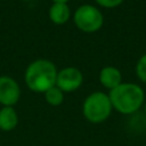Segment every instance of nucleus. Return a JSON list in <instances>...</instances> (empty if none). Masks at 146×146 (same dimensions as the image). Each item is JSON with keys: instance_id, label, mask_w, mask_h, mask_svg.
<instances>
[{"instance_id": "obj_11", "label": "nucleus", "mask_w": 146, "mask_h": 146, "mask_svg": "<svg viewBox=\"0 0 146 146\" xmlns=\"http://www.w3.org/2000/svg\"><path fill=\"white\" fill-rule=\"evenodd\" d=\"M136 74L138 79L146 83V54H144L136 64Z\"/></svg>"}, {"instance_id": "obj_12", "label": "nucleus", "mask_w": 146, "mask_h": 146, "mask_svg": "<svg viewBox=\"0 0 146 146\" xmlns=\"http://www.w3.org/2000/svg\"><path fill=\"white\" fill-rule=\"evenodd\" d=\"M97 5H99L100 7L103 8H108V9H112V8H116L119 7L124 0H95Z\"/></svg>"}, {"instance_id": "obj_6", "label": "nucleus", "mask_w": 146, "mask_h": 146, "mask_svg": "<svg viewBox=\"0 0 146 146\" xmlns=\"http://www.w3.org/2000/svg\"><path fill=\"white\" fill-rule=\"evenodd\" d=\"M21 98V88L17 81L9 75L0 76V104L14 106Z\"/></svg>"}, {"instance_id": "obj_10", "label": "nucleus", "mask_w": 146, "mask_h": 146, "mask_svg": "<svg viewBox=\"0 0 146 146\" xmlns=\"http://www.w3.org/2000/svg\"><path fill=\"white\" fill-rule=\"evenodd\" d=\"M44 99L51 106H59L64 102V91L54 86L44 92Z\"/></svg>"}, {"instance_id": "obj_2", "label": "nucleus", "mask_w": 146, "mask_h": 146, "mask_svg": "<svg viewBox=\"0 0 146 146\" xmlns=\"http://www.w3.org/2000/svg\"><path fill=\"white\" fill-rule=\"evenodd\" d=\"M112 107L121 114H132L137 112L145 100V92L139 84L122 82L108 94Z\"/></svg>"}, {"instance_id": "obj_9", "label": "nucleus", "mask_w": 146, "mask_h": 146, "mask_svg": "<svg viewBox=\"0 0 146 146\" xmlns=\"http://www.w3.org/2000/svg\"><path fill=\"white\" fill-rule=\"evenodd\" d=\"M18 124V115L13 106H2L0 108V130L11 131Z\"/></svg>"}, {"instance_id": "obj_5", "label": "nucleus", "mask_w": 146, "mask_h": 146, "mask_svg": "<svg viewBox=\"0 0 146 146\" xmlns=\"http://www.w3.org/2000/svg\"><path fill=\"white\" fill-rule=\"evenodd\" d=\"M82 82H83V74L76 67L68 66L58 71L57 73L56 86L64 92L75 91L81 87Z\"/></svg>"}, {"instance_id": "obj_1", "label": "nucleus", "mask_w": 146, "mask_h": 146, "mask_svg": "<svg viewBox=\"0 0 146 146\" xmlns=\"http://www.w3.org/2000/svg\"><path fill=\"white\" fill-rule=\"evenodd\" d=\"M57 73V67L51 60L39 58L30 63L26 67L24 80L29 89L44 94L48 89L56 86Z\"/></svg>"}, {"instance_id": "obj_8", "label": "nucleus", "mask_w": 146, "mask_h": 146, "mask_svg": "<svg viewBox=\"0 0 146 146\" xmlns=\"http://www.w3.org/2000/svg\"><path fill=\"white\" fill-rule=\"evenodd\" d=\"M49 19L55 25H64L68 22L71 17V10L67 3L63 2H52L49 8Z\"/></svg>"}, {"instance_id": "obj_4", "label": "nucleus", "mask_w": 146, "mask_h": 146, "mask_svg": "<svg viewBox=\"0 0 146 146\" xmlns=\"http://www.w3.org/2000/svg\"><path fill=\"white\" fill-rule=\"evenodd\" d=\"M75 26L84 33H94L102 29L104 16L102 11L92 5H82L73 14Z\"/></svg>"}, {"instance_id": "obj_13", "label": "nucleus", "mask_w": 146, "mask_h": 146, "mask_svg": "<svg viewBox=\"0 0 146 146\" xmlns=\"http://www.w3.org/2000/svg\"><path fill=\"white\" fill-rule=\"evenodd\" d=\"M52 2H63V3H67L70 0H51Z\"/></svg>"}, {"instance_id": "obj_7", "label": "nucleus", "mask_w": 146, "mask_h": 146, "mask_svg": "<svg viewBox=\"0 0 146 146\" xmlns=\"http://www.w3.org/2000/svg\"><path fill=\"white\" fill-rule=\"evenodd\" d=\"M99 82L106 89L112 90L122 83V74L115 66H105L99 72Z\"/></svg>"}, {"instance_id": "obj_14", "label": "nucleus", "mask_w": 146, "mask_h": 146, "mask_svg": "<svg viewBox=\"0 0 146 146\" xmlns=\"http://www.w3.org/2000/svg\"><path fill=\"white\" fill-rule=\"evenodd\" d=\"M144 113H145V115H146V103H145V105H144Z\"/></svg>"}, {"instance_id": "obj_3", "label": "nucleus", "mask_w": 146, "mask_h": 146, "mask_svg": "<svg viewBox=\"0 0 146 146\" xmlns=\"http://www.w3.org/2000/svg\"><path fill=\"white\" fill-rule=\"evenodd\" d=\"M112 103L108 95L102 91H95L88 95L82 104V113L87 121L91 123H102L106 121L112 113Z\"/></svg>"}]
</instances>
